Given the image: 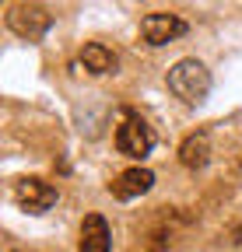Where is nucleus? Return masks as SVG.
<instances>
[{"label":"nucleus","instance_id":"f257e3e1","mask_svg":"<svg viewBox=\"0 0 242 252\" xmlns=\"http://www.w3.org/2000/svg\"><path fill=\"white\" fill-rule=\"evenodd\" d=\"M165 84H169V91H172L183 105H200L207 94H210V70L204 67L200 60L186 56V60H179V63H172V67H169Z\"/></svg>","mask_w":242,"mask_h":252},{"label":"nucleus","instance_id":"f03ea898","mask_svg":"<svg viewBox=\"0 0 242 252\" xmlns=\"http://www.w3.org/2000/svg\"><path fill=\"white\" fill-rule=\"evenodd\" d=\"M116 151L123 158L140 161V158H147L151 151H155V130H151L137 112H127L123 123L116 126Z\"/></svg>","mask_w":242,"mask_h":252},{"label":"nucleus","instance_id":"7ed1b4c3","mask_svg":"<svg viewBox=\"0 0 242 252\" xmlns=\"http://www.w3.org/2000/svg\"><path fill=\"white\" fill-rule=\"evenodd\" d=\"M7 28L14 32V35L35 42V39H42L53 28V14L42 4H11L7 7Z\"/></svg>","mask_w":242,"mask_h":252},{"label":"nucleus","instance_id":"20e7f679","mask_svg":"<svg viewBox=\"0 0 242 252\" xmlns=\"http://www.w3.org/2000/svg\"><path fill=\"white\" fill-rule=\"evenodd\" d=\"M186 32H190V25L172 11H151L140 18V39L147 46H169L179 35H186Z\"/></svg>","mask_w":242,"mask_h":252},{"label":"nucleus","instance_id":"39448f33","mask_svg":"<svg viewBox=\"0 0 242 252\" xmlns=\"http://www.w3.org/2000/svg\"><path fill=\"white\" fill-rule=\"evenodd\" d=\"M14 203L28 214H42L56 203V186L39 179V175H25L14 182Z\"/></svg>","mask_w":242,"mask_h":252},{"label":"nucleus","instance_id":"423d86ee","mask_svg":"<svg viewBox=\"0 0 242 252\" xmlns=\"http://www.w3.org/2000/svg\"><path fill=\"white\" fill-rule=\"evenodd\" d=\"M151 186H155V172H147V168H127V172H119L109 182V193L116 200H137V196L147 193Z\"/></svg>","mask_w":242,"mask_h":252},{"label":"nucleus","instance_id":"0eeeda50","mask_svg":"<svg viewBox=\"0 0 242 252\" xmlns=\"http://www.w3.org/2000/svg\"><path fill=\"white\" fill-rule=\"evenodd\" d=\"M112 245V231L109 220L102 214H88L81 220V238H77V252H109Z\"/></svg>","mask_w":242,"mask_h":252},{"label":"nucleus","instance_id":"6e6552de","mask_svg":"<svg viewBox=\"0 0 242 252\" xmlns=\"http://www.w3.org/2000/svg\"><path fill=\"white\" fill-rule=\"evenodd\" d=\"M81 63H84V70H88V74H95V77L116 74V67H119L116 53H112V49H105L102 42H88V46L81 49Z\"/></svg>","mask_w":242,"mask_h":252},{"label":"nucleus","instance_id":"1a4fd4ad","mask_svg":"<svg viewBox=\"0 0 242 252\" xmlns=\"http://www.w3.org/2000/svg\"><path fill=\"white\" fill-rule=\"evenodd\" d=\"M179 161H183L186 168H204L210 161V137L200 130V133H190L183 144H179Z\"/></svg>","mask_w":242,"mask_h":252},{"label":"nucleus","instance_id":"9d476101","mask_svg":"<svg viewBox=\"0 0 242 252\" xmlns=\"http://www.w3.org/2000/svg\"><path fill=\"white\" fill-rule=\"evenodd\" d=\"M235 242H242V224H239V228H235Z\"/></svg>","mask_w":242,"mask_h":252},{"label":"nucleus","instance_id":"9b49d317","mask_svg":"<svg viewBox=\"0 0 242 252\" xmlns=\"http://www.w3.org/2000/svg\"><path fill=\"white\" fill-rule=\"evenodd\" d=\"M14 252H28V249H14Z\"/></svg>","mask_w":242,"mask_h":252}]
</instances>
